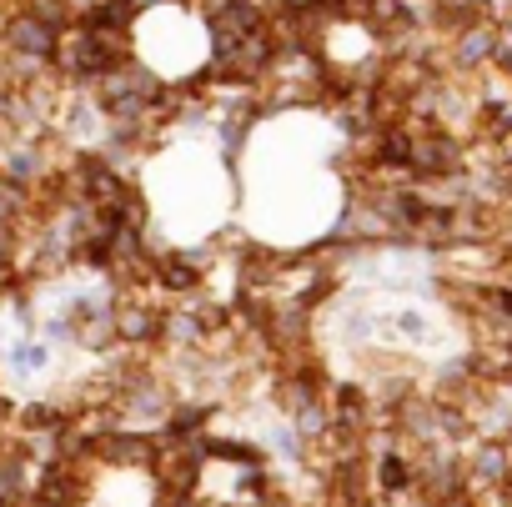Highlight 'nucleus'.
Returning a JSON list of instances; mask_svg holds the SVG:
<instances>
[]
</instances>
